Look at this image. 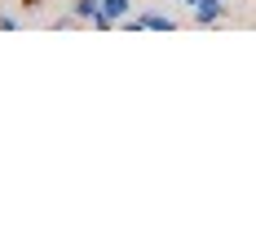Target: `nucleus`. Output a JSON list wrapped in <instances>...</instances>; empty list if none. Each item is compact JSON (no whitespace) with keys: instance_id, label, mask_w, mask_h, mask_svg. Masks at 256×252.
<instances>
[{"instance_id":"39448f33","label":"nucleus","mask_w":256,"mask_h":252,"mask_svg":"<svg viewBox=\"0 0 256 252\" xmlns=\"http://www.w3.org/2000/svg\"><path fill=\"white\" fill-rule=\"evenodd\" d=\"M18 27H22V23H18L14 14H0V31H18Z\"/></svg>"},{"instance_id":"423d86ee","label":"nucleus","mask_w":256,"mask_h":252,"mask_svg":"<svg viewBox=\"0 0 256 252\" xmlns=\"http://www.w3.org/2000/svg\"><path fill=\"white\" fill-rule=\"evenodd\" d=\"M22 9H26V14H36V9H44V0H22Z\"/></svg>"},{"instance_id":"f03ea898","label":"nucleus","mask_w":256,"mask_h":252,"mask_svg":"<svg viewBox=\"0 0 256 252\" xmlns=\"http://www.w3.org/2000/svg\"><path fill=\"white\" fill-rule=\"evenodd\" d=\"M190 14H194V27H216V23L230 18V5L226 0H199Z\"/></svg>"},{"instance_id":"f257e3e1","label":"nucleus","mask_w":256,"mask_h":252,"mask_svg":"<svg viewBox=\"0 0 256 252\" xmlns=\"http://www.w3.org/2000/svg\"><path fill=\"white\" fill-rule=\"evenodd\" d=\"M132 9H137V0H102V14H98L93 31H110V27H120Z\"/></svg>"},{"instance_id":"20e7f679","label":"nucleus","mask_w":256,"mask_h":252,"mask_svg":"<svg viewBox=\"0 0 256 252\" xmlns=\"http://www.w3.org/2000/svg\"><path fill=\"white\" fill-rule=\"evenodd\" d=\"M53 27H58V31H66V27H76V18H71V9H66V14H58V18H53Z\"/></svg>"},{"instance_id":"7ed1b4c3","label":"nucleus","mask_w":256,"mask_h":252,"mask_svg":"<svg viewBox=\"0 0 256 252\" xmlns=\"http://www.w3.org/2000/svg\"><path fill=\"white\" fill-rule=\"evenodd\" d=\"M98 14H102V0H71V18L84 27H93L98 23Z\"/></svg>"}]
</instances>
